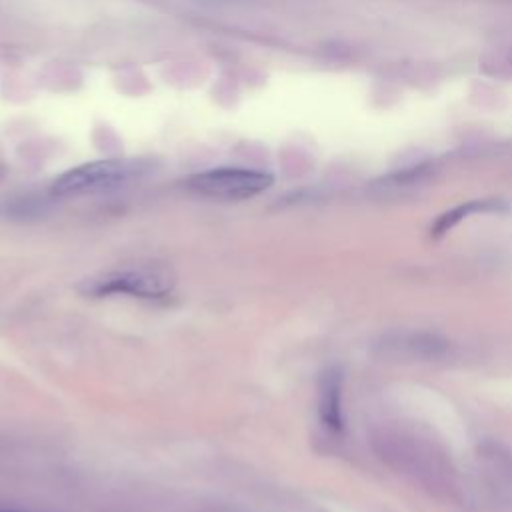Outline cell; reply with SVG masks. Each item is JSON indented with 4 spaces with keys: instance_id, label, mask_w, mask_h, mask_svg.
<instances>
[{
    "instance_id": "52a82bcc",
    "label": "cell",
    "mask_w": 512,
    "mask_h": 512,
    "mask_svg": "<svg viewBox=\"0 0 512 512\" xmlns=\"http://www.w3.org/2000/svg\"><path fill=\"white\" fill-rule=\"evenodd\" d=\"M0 512H22V510H14V508H0Z\"/></svg>"
},
{
    "instance_id": "7a4b0ae2",
    "label": "cell",
    "mask_w": 512,
    "mask_h": 512,
    "mask_svg": "<svg viewBox=\"0 0 512 512\" xmlns=\"http://www.w3.org/2000/svg\"><path fill=\"white\" fill-rule=\"evenodd\" d=\"M144 164L138 160L106 158L74 166L62 172L54 184L52 194L56 196H82L94 192H106L118 188L144 172Z\"/></svg>"
},
{
    "instance_id": "8992f818",
    "label": "cell",
    "mask_w": 512,
    "mask_h": 512,
    "mask_svg": "<svg viewBox=\"0 0 512 512\" xmlns=\"http://www.w3.org/2000/svg\"><path fill=\"white\" fill-rule=\"evenodd\" d=\"M498 208H500V202H496V200H470V202L458 204V206L446 210L444 214H440L436 218V222L430 226V236L440 238L446 232H450L464 218H468L476 212H492V210H498Z\"/></svg>"
},
{
    "instance_id": "6da1fadb",
    "label": "cell",
    "mask_w": 512,
    "mask_h": 512,
    "mask_svg": "<svg viewBox=\"0 0 512 512\" xmlns=\"http://www.w3.org/2000/svg\"><path fill=\"white\" fill-rule=\"evenodd\" d=\"M176 288V272L164 262L132 264L90 276L80 284V292L90 298L130 296L142 300H162Z\"/></svg>"
},
{
    "instance_id": "5b68a950",
    "label": "cell",
    "mask_w": 512,
    "mask_h": 512,
    "mask_svg": "<svg viewBox=\"0 0 512 512\" xmlns=\"http://www.w3.org/2000/svg\"><path fill=\"white\" fill-rule=\"evenodd\" d=\"M446 344L448 342L436 334L416 332V334H400L398 340L386 342L384 346L400 350V354L412 356V358H430V356L434 358L446 350Z\"/></svg>"
},
{
    "instance_id": "3957f363",
    "label": "cell",
    "mask_w": 512,
    "mask_h": 512,
    "mask_svg": "<svg viewBox=\"0 0 512 512\" xmlns=\"http://www.w3.org/2000/svg\"><path fill=\"white\" fill-rule=\"evenodd\" d=\"M274 178L268 172L222 166L198 172L186 180V188L198 196L212 200H246L262 194L272 186Z\"/></svg>"
},
{
    "instance_id": "277c9868",
    "label": "cell",
    "mask_w": 512,
    "mask_h": 512,
    "mask_svg": "<svg viewBox=\"0 0 512 512\" xmlns=\"http://www.w3.org/2000/svg\"><path fill=\"white\" fill-rule=\"evenodd\" d=\"M342 386L344 374L338 366H330L320 374L318 380V416L322 424L332 432H342Z\"/></svg>"
}]
</instances>
